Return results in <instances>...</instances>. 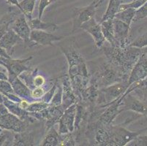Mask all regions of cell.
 <instances>
[{"label":"cell","mask_w":147,"mask_h":146,"mask_svg":"<svg viewBox=\"0 0 147 146\" xmlns=\"http://www.w3.org/2000/svg\"><path fill=\"white\" fill-rule=\"evenodd\" d=\"M73 43L65 46L60 45V48L67 60L68 76L78 102L81 101L83 92L89 85L90 77L86 61L82 55L76 50Z\"/></svg>","instance_id":"6da1fadb"},{"label":"cell","mask_w":147,"mask_h":146,"mask_svg":"<svg viewBox=\"0 0 147 146\" xmlns=\"http://www.w3.org/2000/svg\"><path fill=\"white\" fill-rule=\"evenodd\" d=\"M102 52L107 61L117 68L125 81H127L131 70L143 53L141 48L128 46H102Z\"/></svg>","instance_id":"7a4b0ae2"},{"label":"cell","mask_w":147,"mask_h":146,"mask_svg":"<svg viewBox=\"0 0 147 146\" xmlns=\"http://www.w3.org/2000/svg\"><path fill=\"white\" fill-rule=\"evenodd\" d=\"M105 146H125L133 141L138 135L147 131V127L137 132H131L123 125L105 126Z\"/></svg>","instance_id":"3957f363"},{"label":"cell","mask_w":147,"mask_h":146,"mask_svg":"<svg viewBox=\"0 0 147 146\" xmlns=\"http://www.w3.org/2000/svg\"><path fill=\"white\" fill-rule=\"evenodd\" d=\"M90 80H93L100 89L112 84L125 81L119 71L108 61L100 65Z\"/></svg>","instance_id":"277c9868"},{"label":"cell","mask_w":147,"mask_h":146,"mask_svg":"<svg viewBox=\"0 0 147 146\" xmlns=\"http://www.w3.org/2000/svg\"><path fill=\"white\" fill-rule=\"evenodd\" d=\"M129 87L127 81H121L100 88L96 105L105 108L110 103L118 100L122 96Z\"/></svg>","instance_id":"5b68a950"},{"label":"cell","mask_w":147,"mask_h":146,"mask_svg":"<svg viewBox=\"0 0 147 146\" xmlns=\"http://www.w3.org/2000/svg\"><path fill=\"white\" fill-rule=\"evenodd\" d=\"M64 111H65V109L61 104L59 106H53L49 104L47 108L39 112H29V114L35 118L37 120H45V126L48 130L57 123H59Z\"/></svg>","instance_id":"8992f818"},{"label":"cell","mask_w":147,"mask_h":146,"mask_svg":"<svg viewBox=\"0 0 147 146\" xmlns=\"http://www.w3.org/2000/svg\"><path fill=\"white\" fill-rule=\"evenodd\" d=\"M29 124V123L21 120L10 112L0 116V127L7 130L15 132H24Z\"/></svg>","instance_id":"52a82bcc"},{"label":"cell","mask_w":147,"mask_h":146,"mask_svg":"<svg viewBox=\"0 0 147 146\" xmlns=\"http://www.w3.org/2000/svg\"><path fill=\"white\" fill-rule=\"evenodd\" d=\"M122 112L132 110L138 114L147 116V104L132 95V92L124 96L119 107Z\"/></svg>","instance_id":"ba28073f"},{"label":"cell","mask_w":147,"mask_h":146,"mask_svg":"<svg viewBox=\"0 0 147 146\" xmlns=\"http://www.w3.org/2000/svg\"><path fill=\"white\" fill-rule=\"evenodd\" d=\"M80 29L86 31L87 33L91 34L97 48H101L103 46L105 42V39L102 34L101 25H100V23L97 22L94 18H91L90 20L81 24Z\"/></svg>","instance_id":"9c48e42d"},{"label":"cell","mask_w":147,"mask_h":146,"mask_svg":"<svg viewBox=\"0 0 147 146\" xmlns=\"http://www.w3.org/2000/svg\"><path fill=\"white\" fill-rule=\"evenodd\" d=\"M77 102L72 104L65 110L63 114L60 118L59 124V133L65 134L68 132H73L75 129L74 124L76 114Z\"/></svg>","instance_id":"30bf717a"},{"label":"cell","mask_w":147,"mask_h":146,"mask_svg":"<svg viewBox=\"0 0 147 146\" xmlns=\"http://www.w3.org/2000/svg\"><path fill=\"white\" fill-rule=\"evenodd\" d=\"M147 76V54L143 53L140 58L136 63L129 73L128 77V85H129L139 80H144Z\"/></svg>","instance_id":"8fae6325"},{"label":"cell","mask_w":147,"mask_h":146,"mask_svg":"<svg viewBox=\"0 0 147 146\" xmlns=\"http://www.w3.org/2000/svg\"><path fill=\"white\" fill-rule=\"evenodd\" d=\"M64 36H57L51 32L42 30L31 31L30 41L35 45H53V42L60 41L65 39Z\"/></svg>","instance_id":"7c38bea8"},{"label":"cell","mask_w":147,"mask_h":146,"mask_svg":"<svg viewBox=\"0 0 147 146\" xmlns=\"http://www.w3.org/2000/svg\"><path fill=\"white\" fill-rule=\"evenodd\" d=\"M113 25L115 40L119 46L121 48L128 46L130 43L128 40L130 26L115 18L113 19Z\"/></svg>","instance_id":"4fadbf2b"},{"label":"cell","mask_w":147,"mask_h":146,"mask_svg":"<svg viewBox=\"0 0 147 146\" xmlns=\"http://www.w3.org/2000/svg\"><path fill=\"white\" fill-rule=\"evenodd\" d=\"M12 29L25 42L26 45H28L29 47L34 45L32 42L30 41V34H31V28L28 24V21L24 14L19 16L13 24Z\"/></svg>","instance_id":"5bb4252c"},{"label":"cell","mask_w":147,"mask_h":146,"mask_svg":"<svg viewBox=\"0 0 147 146\" xmlns=\"http://www.w3.org/2000/svg\"><path fill=\"white\" fill-rule=\"evenodd\" d=\"M2 103L5 104V106L6 107L7 109L8 110L9 112H11L12 114L16 116L21 120L26 121L29 124L35 122L36 120H37L35 118L29 114V112L22 109L19 106L18 102H16L9 100L3 94H2Z\"/></svg>","instance_id":"9a60e30c"},{"label":"cell","mask_w":147,"mask_h":146,"mask_svg":"<svg viewBox=\"0 0 147 146\" xmlns=\"http://www.w3.org/2000/svg\"><path fill=\"white\" fill-rule=\"evenodd\" d=\"M97 7L96 1H94L89 6L84 7L77 10L76 15H75L74 19H73V32H74L76 29H80L81 24L90 20L91 18H94Z\"/></svg>","instance_id":"2e32d148"},{"label":"cell","mask_w":147,"mask_h":146,"mask_svg":"<svg viewBox=\"0 0 147 146\" xmlns=\"http://www.w3.org/2000/svg\"><path fill=\"white\" fill-rule=\"evenodd\" d=\"M7 81L11 85L13 92L17 96H19L20 98L27 100L29 102H34V100L31 96L30 88L26 84L24 83V82L20 79L18 76L8 75V80H7Z\"/></svg>","instance_id":"e0dca14e"},{"label":"cell","mask_w":147,"mask_h":146,"mask_svg":"<svg viewBox=\"0 0 147 146\" xmlns=\"http://www.w3.org/2000/svg\"><path fill=\"white\" fill-rule=\"evenodd\" d=\"M61 87H62V103L61 105L64 109H67L72 104L78 102V99L73 91L71 82L68 75L61 77Z\"/></svg>","instance_id":"ac0fdd59"},{"label":"cell","mask_w":147,"mask_h":146,"mask_svg":"<svg viewBox=\"0 0 147 146\" xmlns=\"http://www.w3.org/2000/svg\"><path fill=\"white\" fill-rule=\"evenodd\" d=\"M32 56H30L29 58L24 59H13L12 58L8 59L5 66L7 69L8 75L19 76L23 72L30 70L29 62L32 59Z\"/></svg>","instance_id":"d6986e66"},{"label":"cell","mask_w":147,"mask_h":146,"mask_svg":"<svg viewBox=\"0 0 147 146\" xmlns=\"http://www.w3.org/2000/svg\"><path fill=\"white\" fill-rule=\"evenodd\" d=\"M21 42H24V40L13 29H8L0 39V47L5 49L9 56H12L14 53L15 47Z\"/></svg>","instance_id":"ffe728a7"},{"label":"cell","mask_w":147,"mask_h":146,"mask_svg":"<svg viewBox=\"0 0 147 146\" xmlns=\"http://www.w3.org/2000/svg\"><path fill=\"white\" fill-rule=\"evenodd\" d=\"M101 29L105 40L111 46H119L114 37V32H113V19H108L100 22Z\"/></svg>","instance_id":"44dd1931"},{"label":"cell","mask_w":147,"mask_h":146,"mask_svg":"<svg viewBox=\"0 0 147 146\" xmlns=\"http://www.w3.org/2000/svg\"><path fill=\"white\" fill-rule=\"evenodd\" d=\"M28 24L32 30L34 29V30H42L45 31V32H53L58 29V26L57 24L50 22H44L38 18L28 20Z\"/></svg>","instance_id":"7402d4cb"},{"label":"cell","mask_w":147,"mask_h":146,"mask_svg":"<svg viewBox=\"0 0 147 146\" xmlns=\"http://www.w3.org/2000/svg\"><path fill=\"white\" fill-rule=\"evenodd\" d=\"M13 145H34V135L32 132H27L26 131L22 132H15Z\"/></svg>","instance_id":"603a6c76"},{"label":"cell","mask_w":147,"mask_h":146,"mask_svg":"<svg viewBox=\"0 0 147 146\" xmlns=\"http://www.w3.org/2000/svg\"><path fill=\"white\" fill-rule=\"evenodd\" d=\"M122 2L123 0H109L106 11L102 16L100 22H102L105 20L113 19L115 15L119 10V6L122 4Z\"/></svg>","instance_id":"cb8c5ba5"},{"label":"cell","mask_w":147,"mask_h":146,"mask_svg":"<svg viewBox=\"0 0 147 146\" xmlns=\"http://www.w3.org/2000/svg\"><path fill=\"white\" fill-rule=\"evenodd\" d=\"M46 135L41 143L42 146H58L59 142V133L52 126L48 129Z\"/></svg>","instance_id":"d4e9b609"},{"label":"cell","mask_w":147,"mask_h":146,"mask_svg":"<svg viewBox=\"0 0 147 146\" xmlns=\"http://www.w3.org/2000/svg\"><path fill=\"white\" fill-rule=\"evenodd\" d=\"M136 13V9H133V8H127V9H125V10L119 11L117 14L115 15L114 18L130 26L131 23H132V21L134 19Z\"/></svg>","instance_id":"484cf974"},{"label":"cell","mask_w":147,"mask_h":146,"mask_svg":"<svg viewBox=\"0 0 147 146\" xmlns=\"http://www.w3.org/2000/svg\"><path fill=\"white\" fill-rule=\"evenodd\" d=\"M36 0H22L20 3L21 11L28 20L32 18V13L34 9Z\"/></svg>","instance_id":"4316f807"},{"label":"cell","mask_w":147,"mask_h":146,"mask_svg":"<svg viewBox=\"0 0 147 146\" xmlns=\"http://www.w3.org/2000/svg\"><path fill=\"white\" fill-rule=\"evenodd\" d=\"M15 132L0 127V146L13 145Z\"/></svg>","instance_id":"83f0119b"},{"label":"cell","mask_w":147,"mask_h":146,"mask_svg":"<svg viewBox=\"0 0 147 146\" xmlns=\"http://www.w3.org/2000/svg\"><path fill=\"white\" fill-rule=\"evenodd\" d=\"M76 145V139L73 135V132H68L65 134H59V145L74 146Z\"/></svg>","instance_id":"f1b7e54d"},{"label":"cell","mask_w":147,"mask_h":146,"mask_svg":"<svg viewBox=\"0 0 147 146\" xmlns=\"http://www.w3.org/2000/svg\"><path fill=\"white\" fill-rule=\"evenodd\" d=\"M49 105V103H46L45 102L42 101H36L30 102L28 108H26V110L29 112H39V111L42 110L47 108Z\"/></svg>","instance_id":"f546056e"},{"label":"cell","mask_w":147,"mask_h":146,"mask_svg":"<svg viewBox=\"0 0 147 146\" xmlns=\"http://www.w3.org/2000/svg\"><path fill=\"white\" fill-rule=\"evenodd\" d=\"M61 103H62V87H61V85H58V82H57V88L53 96V98L51 99L49 104L53 106H59Z\"/></svg>","instance_id":"4dcf8cb0"},{"label":"cell","mask_w":147,"mask_h":146,"mask_svg":"<svg viewBox=\"0 0 147 146\" xmlns=\"http://www.w3.org/2000/svg\"><path fill=\"white\" fill-rule=\"evenodd\" d=\"M146 2L147 0H133L132 2H129V3H122L119 6V11L125 10L127 8H133V9H136L137 10L138 9L141 7Z\"/></svg>","instance_id":"1f68e13d"},{"label":"cell","mask_w":147,"mask_h":146,"mask_svg":"<svg viewBox=\"0 0 147 146\" xmlns=\"http://www.w3.org/2000/svg\"><path fill=\"white\" fill-rule=\"evenodd\" d=\"M129 45L141 49L147 47V32L137 37L133 42H130Z\"/></svg>","instance_id":"d6a6232c"},{"label":"cell","mask_w":147,"mask_h":146,"mask_svg":"<svg viewBox=\"0 0 147 146\" xmlns=\"http://www.w3.org/2000/svg\"><path fill=\"white\" fill-rule=\"evenodd\" d=\"M57 1V0H40L39 7H38V18L41 19L45 8L51 5V4L56 2Z\"/></svg>","instance_id":"836d02e7"},{"label":"cell","mask_w":147,"mask_h":146,"mask_svg":"<svg viewBox=\"0 0 147 146\" xmlns=\"http://www.w3.org/2000/svg\"><path fill=\"white\" fill-rule=\"evenodd\" d=\"M45 94V91L42 86L35 87L31 91V96L33 100H41Z\"/></svg>","instance_id":"e575fe53"},{"label":"cell","mask_w":147,"mask_h":146,"mask_svg":"<svg viewBox=\"0 0 147 146\" xmlns=\"http://www.w3.org/2000/svg\"><path fill=\"white\" fill-rule=\"evenodd\" d=\"M130 143L132 144H129V145L132 146H147V135H138Z\"/></svg>","instance_id":"d590c367"},{"label":"cell","mask_w":147,"mask_h":146,"mask_svg":"<svg viewBox=\"0 0 147 146\" xmlns=\"http://www.w3.org/2000/svg\"><path fill=\"white\" fill-rule=\"evenodd\" d=\"M57 85V82H55L50 90H49L47 93H45V94H44V96H42V98L41 99V100L43 102H46V103H50L51 100V99L53 98V94H54V92H55V91H56Z\"/></svg>","instance_id":"8d00e7d4"},{"label":"cell","mask_w":147,"mask_h":146,"mask_svg":"<svg viewBox=\"0 0 147 146\" xmlns=\"http://www.w3.org/2000/svg\"><path fill=\"white\" fill-rule=\"evenodd\" d=\"M0 92H7V93H13V88L7 80H0Z\"/></svg>","instance_id":"74e56055"},{"label":"cell","mask_w":147,"mask_h":146,"mask_svg":"<svg viewBox=\"0 0 147 146\" xmlns=\"http://www.w3.org/2000/svg\"><path fill=\"white\" fill-rule=\"evenodd\" d=\"M45 79L41 75H37L34 76L32 79V86L34 88L35 87H40L45 84Z\"/></svg>","instance_id":"f35d334b"},{"label":"cell","mask_w":147,"mask_h":146,"mask_svg":"<svg viewBox=\"0 0 147 146\" xmlns=\"http://www.w3.org/2000/svg\"><path fill=\"white\" fill-rule=\"evenodd\" d=\"M12 22H13V21L10 20V21L4 23L2 25H0V39L2 38L4 36V34L7 32V30L9 29V26H10V24Z\"/></svg>","instance_id":"ab89813d"},{"label":"cell","mask_w":147,"mask_h":146,"mask_svg":"<svg viewBox=\"0 0 147 146\" xmlns=\"http://www.w3.org/2000/svg\"><path fill=\"white\" fill-rule=\"evenodd\" d=\"M0 80H8V72L5 67L0 64Z\"/></svg>","instance_id":"60d3db41"},{"label":"cell","mask_w":147,"mask_h":146,"mask_svg":"<svg viewBox=\"0 0 147 146\" xmlns=\"http://www.w3.org/2000/svg\"><path fill=\"white\" fill-rule=\"evenodd\" d=\"M7 2L11 4V5H16L19 10H21V6H20V3L18 2V0H7Z\"/></svg>","instance_id":"b9f144b4"},{"label":"cell","mask_w":147,"mask_h":146,"mask_svg":"<svg viewBox=\"0 0 147 146\" xmlns=\"http://www.w3.org/2000/svg\"><path fill=\"white\" fill-rule=\"evenodd\" d=\"M0 56H3V57H6V58H12L11 56H9L7 53L5 51V49H3L2 47H0Z\"/></svg>","instance_id":"7bdbcfd3"},{"label":"cell","mask_w":147,"mask_h":146,"mask_svg":"<svg viewBox=\"0 0 147 146\" xmlns=\"http://www.w3.org/2000/svg\"><path fill=\"white\" fill-rule=\"evenodd\" d=\"M95 1H96V5H97V7H98L99 5H101L102 2H103V1H105V0H95Z\"/></svg>","instance_id":"ee69618b"},{"label":"cell","mask_w":147,"mask_h":146,"mask_svg":"<svg viewBox=\"0 0 147 146\" xmlns=\"http://www.w3.org/2000/svg\"><path fill=\"white\" fill-rule=\"evenodd\" d=\"M141 50H142L143 53H146V54H147V47H146V48H142Z\"/></svg>","instance_id":"f6af8a7d"},{"label":"cell","mask_w":147,"mask_h":146,"mask_svg":"<svg viewBox=\"0 0 147 146\" xmlns=\"http://www.w3.org/2000/svg\"><path fill=\"white\" fill-rule=\"evenodd\" d=\"M0 102H2V94L0 92Z\"/></svg>","instance_id":"bcb514c9"},{"label":"cell","mask_w":147,"mask_h":146,"mask_svg":"<svg viewBox=\"0 0 147 146\" xmlns=\"http://www.w3.org/2000/svg\"><path fill=\"white\" fill-rule=\"evenodd\" d=\"M5 22H7V21H3V20H0V25H2V24H3L4 23H5Z\"/></svg>","instance_id":"7dc6e473"},{"label":"cell","mask_w":147,"mask_h":146,"mask_svg":"<svg viewBox=\"0 0 147 146\" xmlns=\"http://www.w3.org/2000/svg\"><path fill=\"white\" fill-rule=\"evenodd\" d=\"M145 79H146V80H147V76H146V77Z\"/></svg>","instance_id":"c3c4849f"},{"label":"cell","mask_w":147,"mask_h":146,"mask_svg":"<svg viewBox=\"0 0 147 146\" xmlns=\"http://www.w3.org/2000/svg\"><path fill=\"white\" fill-rule=\"evenodd\" d=\"M36 1H37V0H36Z\"/></svg>","instance_id":"681fc988"}]
</instances>
